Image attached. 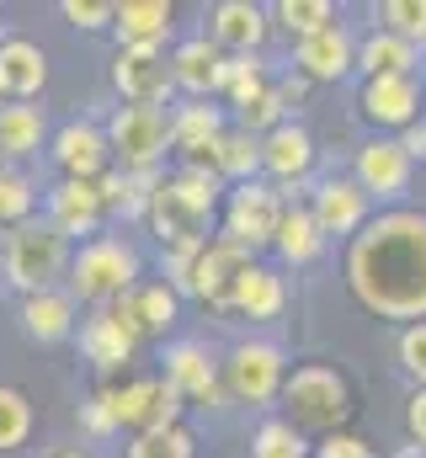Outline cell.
Wrapping results in <instances>:
<instances>
[{
  "label": "cell",
  "instance_id": "obj_44",
  "mask_svg": "<svg viewBox=\"0 0 426 458\" xmlns=\"http://www.w3.org/2000/svg\"><path fill=\"white\" fill-rule=\"evenodd\" d=\"M81 427H86L91 437H106V432H117V421H112V411H106V400H102V394L81 400Z\"/></svg>",
  "mask_w": 426,
  "mask_h": 458
},
{
  "label": "cell",
  "instance_id": "obj_42",
  "mask_svg": "<svg viewBox=\"0 0 426 458\" xmlns=\"http://www.w3.org/2000/svg\"><path fill=\"white\" fill-rule=\"evenodd\" d=\"M277 123H283V97H277V91H267L261 102H251V107L240 113V128H245V133H256V128H277Z\"/></svg>",
  "mask_w": 426,
  "mask_h": 458
},
{
  "label": "cell",
  "instance_id": "obj_23",
  "mask_svg": "<svg viewBox=\"0 0 426 458\" xmlns=\"http://www.w3.org/2000/svg\"><path fill=\"white\" fill-rule=\"evenodd\" d=\"M261 38H267V11H261V5H251V0H224V5H213V43H218V48H234V54L245 59L251 48H261Z\"/></svg>",
  "mask_w": 426,
  "mask_h": 458
},
{
  "label": "cell",
  "instance_id": "obj_38",
  "mask_svg": "<svg viewBox=\"0 0 426 458\" xmlns=\"http://www.w3.org/2000/svg\"><path fill=\"white\" fill-rule=\"evenodd\" d=\"M272 16H277L288 32H299V38H310V32H320V27H330V5H325V0H283Z\"/></svg>",
  "mask_w": 426,
  "mask_h": 458
},
{
  "label": "cell",
  "instance_id": "obj_43",
  "mask_svg": "<svg viewBox=\"0 0 426 458\" xmlns=\"http://www.w3.org/2000/svg\"><path fill=\"white\" fill-rule=\"evenodd\" d=\"M400 362L426 384V326H411V331L400 336Z\"/></svg>",
  "mask_w": 426,
  "mask_h": 458
},
{
  "label": "cell",
  "instance_id": "obj_29",
  "mask_svg": "<svg viewBox=\"0 0 426 458\" xmlns=\"http://www.w3.org/2000/svg\"><path fill=\"white\" fill-rule=\"evenodd\" d=\"M218 139H224V113L218 107L192 102V107L171 113V149H187V160H203Z\"/></svg>",
  "mask_w": 426,
  "mask_h": 458
},
{
  "label": "cell",
  "instance_id": "obj_5",
  "mask_svg": "<svg viewBox=\"0 0 426 458\" xmlns=\"http://www.w3.org/2000/svg\"><path fill=\"white\" fill-rule=\"evenodd\" d=\"M106 149L123 160L117 171H160L171 149V113L166 107H117L102 128Z\"/></svg>",
  "mask_w": 426,
  "mask_h": 458
},
{
  "label": "cell",
  "instance_id": "obj_36",
  "mask_svg": "<svg viewBox=\"0 0 426 458\" xmlns=\"http://www.w3.org/2000/svg\"><path fill=\"white\" fill-rule=\"evenodd\" d=\"M32 208H38V192H32V182L21 176V171H0V229L21 225V219H32Z\"/></svg>",
  "mask_w": 426,
  "mask_h": 458
},
{
  "label": "cell",
  "instance_id": "obj_10",
  "mask_svg": "<svg viewBox=\"0 0 426 458\" xmlns=\"http://www.w3.org/2000/svg\"><path fill=\"white\" fill-rule=\"evenodd\" d=\"M48 155H54V165H59L70 182H97L106 165H112V149H106L102 123H91V117H75V123L54 128Z\"/></svg>",
  "mask_w": 426,
  "mask_h": 458
},
{
  "label": "cell",
  "instance_id": "obj_16",
  "mask_svg": "<svg viewBox=\"0 0 426 458\" xmlns=\"http://www.w3.org/2000/svg\"><path fill=\"white\" fill-rule=\"evenodd\" d=\"M166 384L182 394V400H218V368H213L209 346L198 342H176L166 352Z\"/></svg>",
  "mask_w": 426,
  "mask_h": 458
},
{
  "label": "cell",
  "instance_id": "obj_14",
  "mask_svg": "<svg viewBox=\"0 0 426 458\" xmlns=\"http://www.w3.org/2000/svg\"><path fill=\"white\" fill-rule=\"evenodd\" d=\"M48 86V54L32 38H0V91L5 102H32Z\"/></svg>",
  "mask_w": 426,
  "mask_h": 458
},
{
  "label": "cell",
  "instance_id": "obj_13",
  "mask_svg": "<svg viewBox=\"0 0 426 458\" xmlns=\"http://www.w3.org/2000/svg\"><path fill=\"white\" fill-rule=\"evenodd\" d=\"M283 394H288V405L304 427H336L346 416V384L330 368H299L283 384Z\"/></svg>",
  "mask_w": 426,
  "mask_h": 458
},
{
  "label": "cell",
  "instance_id": "obj_11",
  "mask_svg": "<svg viewBox=\"0 0 426 458\" xmlns=\"http://www.w3.org/2000/svg\"><path fill=\"white\" fill-rule=\"evenodd\" d=\"M224 378H229V394L234 400H251V405H267L277 389H283V352L267 342H240L224 362Z\"/></svg>",
  "mask_w": 426,
  "mask_h": 458
},
{
  "label": "cell",
  "instance_id": "obj_20",
  "mask_svg": "<svg viewBox=\"0 0 426 458\" xmlns=\"http://www.w3.org/2000/svg\"><path fill=\"white\" fill-rule=\"evenodd\" d=\"M171 81H176L182 91H192V97L218 91V81H224V48H218L213 38H187V43H176V54H171Z\"/></svg>",
  "mask_w": 426,
  "mask_h": 458
},
{
  "label": "cell",
  "instance_id": "obj_32",
  "mask_svg": "<svg viewBox=\"0 0 426 458\" xmlns=\"http://www.w3.org/2000/svg\"><path fill=\"white\" fill-rule=\"evenodd\" d=\"M357 64L368 70V81H379V75H411V64H416V48H411L405 38H395V32H373V38L362 43Z\"/></svg>",
  "mask_w": 426,
  "mask_h": 458
},
{
  "label": "cell",
  "instance_id": "obj_37",
  "mask_svg": "<svg viewBox=\"0 0 426 458\" xmlns=\"http://www.w3.org/2000/svg\"><path fill=\"white\" fill-rule=\"evenodd\" d=\"M128 458H192V432L166 427V432H139Z\"/></svg>",
  "mask_w": 426,
  "mask_h": 458
},
{
  "label": "cell",
  "instance_id": "obj_46",
  "mask_svg": "<svg viewBox=\"0 0 426 458\" xmlns=\"http://www.w3.org/2000/svg\"><path fill=\"white\" fill-rule=\"evenodd\" d=\"M411 432H416V443H426V389L411 400Z\"/></svg>",
  "mask_w": 426,
  "mask_h": 458
},
{
  "label": "cell",
  "instance_id": "obj_48",
  "mask_svg": "<svg viewBox=\"0 0 426 458\" xmlns=\"http://www.w3.org/2000/svg\"><path fill=\"white\" fill-rule=\"evenodd\" d=\"M48 458H91V454H81V448H59V454H48Z\"/></svg>",
  "mask_w": 426,
  "mask_h": 458
},
{
  "label": "cell",
  "instance_id": "obj_19",
  "mask_svg": "<svg viewBox=\"0 0 426 458\" xmlns=\"http://www.w3.org/2000/svg\"><path fill=\"white\" fill-rule=\"evenodd\" d=\"M155 187H160V171H117V165H106L97 176V198H102L106 214H117V219H144Z\"/></svg>",
  "mask_w": 426,
  "mask_h": 458
},
{
  "label": "cell",
  "instance_id": "obj_18",
  "mask_svg": "<svg viewBox=\"0 0 426 458\" xmlns=\"http://www.w3.org/2000/svg\"><path fill=\"white\" fill-rule=\"evenodd\" d=\"M357 187L362 192H379V198H400L411 187V155L389 139H373L362 155H357Z\"/></svg>",
  "mask_w": 426,
  "mask_h": 458
},
{
  "label": "cell",
  "instance_id": "obj_41",
  "mask_svg": "<svg viewBox=\"0 0 426 458\" xmlns=\"http://www.w3.org/2000/svg\"><path fill=\"white\" fill-rule=\"evenodd\" d=\"M59 16L75 21L81 32H102V27H112V5H106V0H64Z\"/></svg>",
  "mask_w": 426,
  "mask_h": 458
},
{
  "label": "cell",
  "instance_id": "obj_6",
  "mask_svg": "<svg viewBox=\"0 0 426 458\" xmlns=\"http://www.w3.org/2000/svg\"><path fill=\"white\" fill-rule=\"evenodd\" d=\"M102 400L112 411V421L133 427V432H166L182 416V394L166 378H128L123 389H102Z\"/></svg>",
  "mask_w": 426,
  "mask_h": 458
},
{
  "label": "cell",
  "instance_id": "obj_8",
  "mask_svg": "<svg viewBox=\"0 0 426 458\" xmlns=\"http://www.w3.org/2000/svg\"><path fill=\"white\" fill-rule=\"evenodd\" d=\"M112 86L123 91L128 107H160V102L176 91L166 48H117V59H112Z\"/></svg>",
  "mask_w": 426,
  "mask_h": 458
},
{
  "label": "cell",
  "instance_id": "obj_39",
  "mask_svg": "<svg viewBox=\"0 0 426 458\" xmlns=\"http://www.w3.org/2000/svg\"><path fill=\"white\" fill-rule=\"evenodd\" d=\"M251 448H256V458H304V443H299V432L288 421H267Z\"/></svg>",
  "mask_w": 426,
  "mask_h": 458
},
{
  "label": "cell",
  "instance_id": "obj_15",
  "mask_svg": "<svg viewBox=\"0 0 426 458\" xmlns=\"http://www.w3.org/2000/svg\"><path fill=\"white\" fill-rule=\"evenodd\" d=\"M21 331L32 336L38 346H54V342H70L75 336V299L64 288H48V293H27L21 299Z\"/></svg>",
  "mask_w": 426,
  "mask_h": 458
},
{
  "label": "cell",
  "instance_id": "obj_40",
  "mask_svg": "<svg viewBox=\"0 0 426 458\" xmlns=\"http://www.w3.org/2000/svg\"><path fill=\"white\" fill-rule=\"evenodd\" d=\"M384 21L395 27V38H405L416 48V38H426V0H389Z\"/></svg>",
  "mask_w": 426,
  "mask_h": 458
},
{
  "label": "cell",
  "instance_id": "obj_1",
  "mask_svg": "<svg viewBox=\"0 0 426 458\" xmlns=\"http://www.w3.org/2000/svg\"><path fill=\"white\" fill-rule=\"evenodd\" d=\"M352 288L384 320H422L426 315V219L389 214L368 225L352 245Z\"/></svg>",
  "mask_w": 426,
  "mask_h": 458
},
{
  "label": "cell",
  "instance_id": "obj_30",
  "mask_svg": "<svg viewBox=\"0 0 426 458\" xmlns=\"http://www.w3.org/2000/svg\"><path fill=\"white\" fill-rule=\"evenodd\" d=\"M81 352H86L102 373H112V368H123V362L133 357V342L112 326V315L102 310V315H91V320L81 326Z\"/></svg>",
  "mask_w": 426,
  "mask_h": 458
},
{
  "label": "cell",
  "instance_id": "obj_21",
  "mask_svg": "<svg viewBox=\"0 0 426 458\" xmlns=\"http://www.w3.org/2000/svg\"><path fill=\"white\" fill-rule=\"evenodd\" d=\"M315 225L320 234H352V229H362V214H368V192L357 187V182H320L315 192Z\"/></svg>",
  "mask_w": 426,
  "mask_h": 458
},
{
  "label": "cell",
  "instance_id": "obj_22",
  "mask_svg": "<svg viewBox=\"0 0 426 458\" xmlns=\"http://www.w3.org/2000/svg\"><path fill=\"white\" fill-rule=\"evenodd\" d=\"M416 107H422V91H416L411 75H379L362 91V113L373 117V123H389V128H411Z\"/></svg>",
  "mask_w": 426,
  "mask_h": 458
},
{
  "label": "cell",
  "instance_id": "obj_3",
  "mask_svg": "<svg viewBox=\"0 0 426 458\" xmlns=\"http://www.w3.org/2000/svg\"><path fill=\"white\" fill-rule=\"evenodd\" d=\"M64 272H70V240L48 219H21V225L0 229V277L21 299L59 288Z\"/></svg>",
  "mask_w": 426,
  "mask_h": 458
},
{
  "label": "cell",
  "instance_id": "obj_2",
  "mask_svg": "<svg viewBox=\"0 0 426 458\" xmlns=\"http://www.w3.org/2000/svg\"><path fill=\"white\" fill-rule=\"evenodd\" d=\"M218 176L203 171V165H182L176 176H160L155 198H149V225L160 234L166 250L176 245H209V225H213V208H218Z\"/></svg>",
  "mask_w": 426,
  "mask_h": 458
},
{
  "label": "cell",
  "instance_id": "obj_45",
  "mask_svg": "<svg viewBox=\"0 0 426 458\" xmlns=\"http://www.w3.org/2000/svg\"><path fill=\"white\" fill-rule=\"evenodd\" d=\"M320 458H373V454H368V443H357V437H325V443H320Z\"/></svg>",
  "mask_w": 426,
  "mask_h": 458
},
{
  "label": "cell",
  "instance_id": "obj_49",
  "mask_svg": "<svg viewBox=\"0 0 426 458\" xmlns=\"http://www.w3.org/2000/svg\"><path fill=\"white\" fill-rule=\"evenodd\" d=\"M0 107H5V91H0Z\"/></svg>",
  "mask_w": 426,
  "mask_h": 458
},
{
  "label": "cell",
  "instance_id": "obj_7",
  "mask_svg": "<svg viewBox=\"0 0 426 458\" xmlns=\"http://www.w3.org/2000/svg\"><path fill=\"white\" fill-rule=\"evenodd\" d=\"M277 219H283V203H277L272 187H261V182H234V192H229V203H224V240H234V245H245V250L272 245Z\"/></svg>",
  "mask_w": 426,
  "mask_h": 458
},
{
  "label": "cell",
  "instance_id": "obj_17",
  "mask_svg": "<svg viewBox=\"0 0 426 458\" xmlns=\"http://www.w3.org/2000/svg\"><path fill=\"white\" fill-rule=\"evenodd\" d=\"M171 16L176 11L166 0H123V5H112V27L123 38V48H166Z\"/></svg>",
  "mask_w": 426,
  "mask_h": 458
},
{
  "label": "cell",
  "instance_id": "obj_28",
  "mask_svg": "<svg viewBox=\"0 0 426 458\" xmlns=\"http://www.w3.org/2000/svg\"><path fill=\"white\" fill-rule=\"evenodd\" d=\"M299 64L310 81H336L352 70V38L341 27H320L310 38H299Z\"/></svg>",
  "mask_w": 426,
  "mask_h": 458
},
{
  "label": "cell",
  "instance_id": "obj_26",
  "mask_svg": "<svg viewBox=\"0 0 426 458\" xmlns=\"http://www.w3.org/2000/svg\"><path fill=\"white\" fill-rule=\"evenodd\" d=\"M187 165H203V171H213L218 182H224V176L251 182V176L261 171V139H256V133H245V128H234V133L224 128V139L213 144L209 155H203V160H187Z\"/></svg>",
  "mask_w": 426,
  "mask_h": 458
},
{
  "label": "cell",
  "instance_id": "obj_27",
  "mask_svg": "<svg viewBox=\"0 0 426 458\" xmlns=\"http://www.w3.org/2000/svg\"><path fill=\"white\" fill-rule=\"evenodd\" d=\"M229 310H240V315H251V320H272L277 310H283V283L267 272V267H240L234 272V283H229Z\"/></svg>",
  "mask_w": 426,
  "mask_h": 458
},
{
  "label": "cell",
  "instance_id": "obj_25",
  "mask_svg": "<svg viewBox=\"0 0 426 458\" xmlns=\"http://www.w3.org/2000/svg\"><path fill=\"white\" fill-rule=\"evenodd\" d=\"M43 144H48V117H43V107H32V102H5L0 107V155L5 160H27Z\"/></svg>",
  "mask_w": 426,
  "mask_h": 458
},
{
  "label": "cell",
  "instance_id": "obj_31",
  "mask_svg": "<svg viewBox=\"0 0 426 458\" xmlns=\"http://www.w3.org/2000/svg\"><path fill=\"white\" fill-rule=\"evenodd\" d=\"M272 245L299 267V261H315L320 245H325V234H320L315 214L310 208H283V219H277V234H272Z\"/></svg>",
  "mask_w": 426,
  "mask_h": 458
},
{
  "label": "cell",
  "instance_id": "obj_9",
  "mask_svg": "<svg viewBox=\"0 0 426 458\" xmlns=\"http://www.w3.org/2000/svg\"><path fill=\"white\" fill-rule=\"evenodd\" d=\"M240 267H251V250L218 234V240H209V245L192 256L182 293L203 299V304H213V310H229V283H234V272H240Z\"/></svg>",
  "mask_w": 426,
  "mask_h": 458
},
{
  "label": "cell",
  "instance_id": "obj_4",
  "mask_svg": "<svg viewBox=\"0 0 426 458\" xmlns=\"http://www.w3.org/2000/svg\"><path fill=\"white\" fill-rule=\"evenodd\" d=\"M139 250H133V240H123V234H97V240H86L81 250H70V299H81V304H112V299H123L128 288H139Z\"/></svg>",
  "mask_w": 426,
  "mask_h": 458
},
{
  "label": "cell",
  "instance_id": "obj_34",
  "mask_svg": "<svg viewBox=\"0 0 426 458\" xmlns=\"http://www.w3.org/2000/svg\"><path fill=\"white\" fill-rule=\"evenodd\" d=\"M32 437V400L16 384H0V454L21 448Z\"/></svg>",
  "mask_w": 426,
  "mask_h": 458
},
{
  "label": "cell",
  "instance_id": "obj_12",
  "mask_svg": "<svg viewBox=\"0 0 426 458\" xmlns=\"http://www.w3.org/2000/svg\"><path fill=\"white\" fill-rule=\"evenodd\" d=\"M48 225L59 229L64 240H97V229H102L106 219V208H102V198H97V182H70V176H59L54 187H48Z\"/></svg>",
  "mask_w": 426,
  "mask_h": 458
},
{
  "label": "cell",
  "instance_id": "obj_47",
  "mask_svg": "<svg viewBox=\"0 0 426 458\" xmlns=\"http://www.w3.org/2000/svg\"><path fill=\"white\" fill-rule=\"evenodd\" d=\"M400 149H405V155H426V123H411V133H405Z\"/></svg>",
  "mask_w": 426,
  "mask_h": 458
},
{
  "label": "cell",
  "instance_id": "obj_33",
  "mask_svg": "<svg viewBox=\"0 0 426 458\" xmlns=\"http://www.w3.org/2000/svg\"><path fill=\"white\" fill-rule=\"evenodd\" d=\"M133 310H139L144 336H166L176 326V293H171V283H139L133 288Z\"/></svg>",
  "mask_w": 426,
  "mask_h": 458
},
{
  "label": "cell",
  "instance_id": "obj_35",
  "mask_svg": "<svg viewBox=\"0 0 426 458\" xmlns=\"http://www.w3.org/2000/svg\"><path fill=\"white\" fill-rule=\"evenodd\" d=\"M218 91H229V102L245 113L251 102H261L267 97V81H261V64L245 54V59H224V81H218Z\"/></svg>",
  "mask_w": 426,
  "mask_h": 458
},
{
  "label": "cell",
  "instance_id": "obj_24",
  "mask_svg": "<svg viewBox=\"0 0 426 458\" xmlns=\"http://www.w3.org/2000/svg\"><path fill=\"white\" fill-rule=\"evenodd\" d=\"M261 165H267L272 176H283V182H299V176L315 165V144H310V133H304L299 123H277V128L261 139Z\"/></svg>",
  "mask_w": 426,
  "mask_h": 458
}]
</instances>
